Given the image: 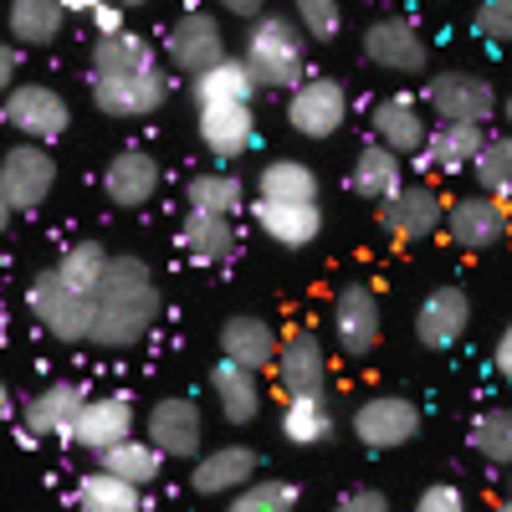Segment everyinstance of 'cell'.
Listing matches in <instances>:
<instances>
[{"instance_id": "obj_1", "label": "cell", "mask_w": 512, "mask_h": 512, "mask_svg": "<svg viewBox=\"0 0 512 512\" xmlns=\"http://www.w3.org/2000/svg\"><path fill=\"white\" fill-rule=\"evenodd\" d=\"M159 318V282L144 256H108L103 282L93 292V328L88 344L98 349H134Z\"/></svg>"}, {"instance_id": "obj_2", "label": "cell", "mask_w": 512, "mask_h": 512, "mask_svg": "<svg viewBox=\"0 0 512 512\" xmlns=\"http://www.w3.org/2000/svg\"><path fill=\"white\" fill-rule=\"evenodd\" d=\"M303 57H308L303 52V31H297L287 16L251 21L246 57H241L251 82H262V88H297V82H303Z\"/></svg>"}, {"instance_id": "obj_3", "label": "cell", "mask_w": 512, "mask_h": 512, "mask_svg": "<svg viewBox=\"0 0 512 512\" xmlns=\"http://www.w3.org/2000/svg\"><path fill=\"white\" fill-rule=\"evenodd\" d=\"M26 303H31L36 323L47 328V333L57 338V344H88V328H93V297L67 292V287L52 277V267L31 277Z\"/></svg>"}, {"instance_id": "obj_4", "label": "cell", "mask_w": 512, "mask_h": 512, "mask_svg": "<svg viewBox=\"0 0 512 512\" xmlns=\"http://www.w3.org/2000/svg\"><path fill=\"white\" fill-rule=\"evenodd\" d=\"M6 123L16 128V134H26V144H41L47 149L52 139L67 134V98L57 88H41V82H21V88L6 93Z\"/></svg>"}, {"instance_id": "obj_5", "label": "cell", "mask_w": 512, "mask_h": 512, "mask_svg": "<svg viewBox=\"0 0 512 512\" xmlns=\"http://www.w3.org/2000/svg\"><path fill=\"white\" fill-rule=\"evenodd\" d=\"M354 436L369 451H395L420 436V405L405 395H369L354 410Z\"/></svg>"}, {"instance_id": "obj_6", "label": "cell", "mask_w": 512, "mask_h": 512, "mask_svg": "<svg viewBox=\"0 0 512 512\" xmlns=\"http://www.w3.org/2000/svg\"><path fill=\"white\" fill-rule=\"evenodd\" d=\"M349 118V93L338 77H313V82H297L292 103H287V123L297 128L303 139H333Z\"/></svg>"}, {"instance_id": "obj_7", "label": "cell", "mask_w": 512, "mask_h": 512, "mask_svg": "<svg viewBox=\"0 0 512 512\" xmlns=\"http://www.w3.org/2000/svg\"><path fill=\"white\" fill-rule=\"evenodd\" d=\"M57 185V164L41 144H16L0 159V200L6 210H36Z\"/></svg>"}, {"instance_id": "obj_8", "label": "cell", "mask_w": 512, "mask_h": 512, "mask_svg": "<svg viewBox=\"0 0 512 512\" xmlns=\"http://www.w3.org/2000/svg\"><path fill=\"white\" fill-rule=\"evenodd\" d=\"M379 226L395 241H425L446 226V195L431 185H405L400 195H390L379 205Z\"/></svg>"}, {"instance_id": "obj_9", "label": "cell", "mask_w": 512, "mask_h": 512, "mask_svg": "<svg viewBox=\"0 0 512 512\" xmlns=\"http://www.w3.org/2000/svg\"><path fill=\"white\" fill-rule=\"evenodd\" d=\"M431 108L441 113V123H472L482 128L492 113H497V93L482 72H441L431 82Z\"/></svg>"}, {"instance_id": "obj_10", "label": "cell", "mask_w": 512, "mask_h": 512, "mask_svg": "<svg viewBox=\"0 0 512 512\" xmlns=\"http://www.w3.org/2000/svg\"><path fill=\"white\" fill-rule=\"evenodd\" d=\"M272 369H277V384H282L287 400H313V395H323V384H328V354H323V344L313 333L282 338Z\"/></svg>"}, {"instance_id": "obj_11", "label": "cell", "mask_w": 512, "mask_h": 512, "mask_svg": "<svg viewBox=\"0 0 512 512\" xmlns=\"http://www.w3.org/2000/svg\"><path fill=\"white\" fill-rule=\"evenodd\" d=\"M164 47H169V62H175L180 72H190V77H200V72H210V67L226 62V36H221L216 16H205V11L180 16L175 26H169Z\"/></svg>"}, {"instance_id": "obj_12", "label": "cell", "mask_w": 512, "mask_h": 512, "mask_svg": "<svg viewBox=\"0 0 512 512\" xmlns=\"http://www.w3.org/2000/svg\"><path fill=\"white\" fill-rule=\"evenodd\" d=\"M82 405H88V390H82V384H72V379H57V384H47V390H36V395L26 400L21 420H26V431H31V436L72 441Z\"/></svg>"}, {"instance_id": "obj_13", "label": "cell", "mask_w": 512, "mask_h": 512, "mask_svg": "<svg viewBox=\"0 0 512 512\" xmlns=\"http://www.w3.org/2000/svg\"><path fill=\"white\" fill-rule=\"evenodd\" d=\"M333 338L349 359L374 354V344H379V297L364 282H354V287H344L333 297Z\"/></svg>"}, {"instance_id": "obj_14", "label": "cell", "mask_w": 512, "mask_h": 512, "mask_svg": "<svg viewBox=\"0 0 512 512\" xmlns=\"http://www.w3.org/2000/svg\"><path fill=\"white\" fill-rule=\"evenodd\" d=\"M72 441L82 451H98V456L113 451V446H123V441H134V400H128V395L88 400V405H82V415H77Z\"/></svg>"}, {"instance_id": "obj_15", "label": "cell", "mask_w": 512, "mask_h": 512, "mask_svg": "<svg viewBox=\"0 0 512 512\" xmlns=\"http://www.w3.org/2000/svg\"><path fill=\"white\" fill-rule=\"evenodd\" d=\"M169 82L164 72H134V77H93V103L108 113V118H144L164 103Z\"/></svg>"}, {"instance_id": "obj_16", "label": "cell", "mask_w": 512, "mask_h": 512, "mask_svg": "<svg viewBox=\"0 0 512 512\" xmlns=\"http://www.w3.org/2000/svg\"><path fill=\"white\" fill-rule=\"evenodd\" d=\"M466 323H472V297L461 287H436L415 313V338H420V349H451L461 344Z\"/></svg>"}, {"instance_id": "obj_17", "label": "cell", "mask_w": 512, "mask_h": 512, "mask_svg": "<svg viewBox=\"0 0 512 512\" xmlns=\"http://www.w3.org/2000/svg\"><path fill=\"white\" fill-rule=\"evenodd\" d=\"M277 344H282L277 328H272L267 318H256V313H236V318L221 323V359L236 364V369H246V374L272 369Z\"/></svg>"}, {"instance_id": "obj_18", "label": "cell", "mask_w": 512, "mask_h": 512, "mask_svg": "<svg viewBox=\"0 0 512 512\" xmlns=\"http://www.w3.org/2000/svg\"><path fill=\"white\" fill-rule=\"evenodd\" d=\"M364 57L384 72H420L425 67V41L405 16H384L364 31Z\"/></svg>"}, {"instance_id": "obj_19", "label": "cell", "mask_w": 512, "mask_h": 512, "mask_svg": "<svg viewBox=\"0 0 512 512\" xmlns=\"http://www.w3.org/2000/svg\"><path fill=\"white\" fill-rule=\"evenodd\" d=\"M200 436H205V425H200V405L195 400H159L149 410V446L159 456H195L200 451Z\"/></svg>"}, {"instance_id": "obj_20", "label": "cell", "mask_w": 512, "mask_h": 512, "mask_svg": "<svg viewBox=\"0 0 512 512\" xmlns=\"http://www.w3.org/2000/svg\"><path fill=\"white\" fill-rule=\"evenodd\" d=\"M446 226L466 251H487L502 241L507 231V205L487 200V195H466V200H446Z\"/></svg>"}, {"instance_id": "obj_21", "label": "cell", "mask_w": 512, "mask_h": 512, "mask_svg": "<svg viewBox=\"0 0 512 512\" xmlns=\"http://www.w3.org/2000/svg\"><path fill=\"white\" fill-rule=\"evenodd\" d=\"M482 128L472 123H436V128H425V144H420V169H436V175H461L466 164L477 159L482 149Z\"/></svg>"}, {"instance_id": "obj_22", "label": "cell", "mask_w": 512, "mask_h": 512, "mask_svg": "<svg viewBox=\"0 0 512 512\" xmlns=\"http://www.w3.org/2000/svg\"><path fill=\"white\" fill-rule=\"evenodd\" d=\"M195 128H200V144L216 154V159H236L251 149V134H256V118L246 103H216V108H200L195 113Z\"/></svg>"}, {"instance_id": "obj_23", "label": "cell", "mask_w": 512, "mask_h": 512, "mask_svg": "<svg viewBox=\"0 0 512 512\" xmlns=\"http://www.w3.org/2000/svg\"><path fill=\"white\" fill-rule=\"evenodd\" d=\"M374 144L390 149L395 159L405 154H420L425 144V118H420V103L395 93V98H379L374 103Z\"/></svg>"}, {"instance_id": "obj_24", "label": "cell", "mask_w": 512, "mask_h": 512, "mask_svg": "<svg viewBox=\"0 0 512 512\" xmlns=\"http://www.w3.org/2000/svg\"><path fill=\"white\" fill-rule=\"evenodd\" d=\"M103 190H108V200L123 205V210L149 205V200L159 195V164H154V154H144V149H123V154L108 164Z\"/></svg>"}, {"instance_id": "obj_25", "label": "cell", "mask_w": 512, "mask_h": 512, "mask_svg": "<svg viewBox=\"0 0 512 512\" xmlns=\"http://www.w3.org/2000/svg\"><path fill=\"white\" fill-rule=\"evenodd\" d=\"M246 482H256V451L251 446H216V451H205L195 461V477L190 487L205 492V497H216V492H241Z\"/></svg>"}, {"instance_id": "obj_26", "label": "cell", "mask_w": 512, "mask_h": 512, "mask_svg": "<svg viewBox=\"0 0 512 512\" xmlns=\"http://www.w3.org/2000/svg\"><path fill=\"white\" fill-rule=\"evenodd\" d=\"M251 210H256V226H262L277 246H287V251L313 246L318 231H323V210L318 205H267V200H256Z\"/></svg>"}, {"instance_id": "obj_27", "label": "cell", "mask_w": 512, "mask_h": 512, "mask_svg": "<svg viewBox=\"0 0 512 512\" xmlns=\"http://www.w3.org/2000/svg\"><path fill=\"white\" fill-rule=\"evenodd\" d=\"M349 185H354V195H364V200L384 205L390 195H400V190H405V159H395L390 149H379V144H364V149H359V159H354Z\"/></svg>"}, {"instance_id": "obj_28", "label": "cell", "mask_w": 512, "mask_h": 512, "mask_svg": "<svg viewBox=\"0 0 512 512\" xmlns=\"http://www.w3.org/2000/svg\"><path fill=\"white\" fill-rule=\"evenodd\" d=\"M256 195L267 205H318V175L303 159H272L256 175Z\"/></svg>"}, {"instance_id": "obj_29", "label": "cell", "mask_w": 512, "mask_h": 512, "mask_svg": "<svg viewBox=\"0 0 512 512\" xmlns=\"http://www.w3.org/2000/svg\"><path fill=\"white\" fill-rule=\"evenodd\" d=\"M134 72H154V47L139 31H118L93 41V77H134Z\"/></svg>"}, {"instance_id": "obj_30", "label": "cell", "mask_w": 512, "mask_h": 512, "mask_svg": "<svg viewBox=\"0 0 512 512\" xmlns=\"http://www.w3.org/2000/svg\"><path fill=\"white\" fill-rule=\"evenodd\" d=\"M210 390H216V405L231 425H251L256 410H262V384H256V374H246L226 359L210 369Z\"/></svg>"}, {"instance_id": "obj_31", "label": "cell", "mask_w": 512, "mask_h": 512, "mask_svg": "<svg viewBox=\"0 0 512 512\" xmlns=\"http://www.w3.org/2000/svg\"><path fill=\"white\" fill-rule=\"evenodd\" d=\"M180 246H185L190 262L216 267V262H226V256L236 251V231H231L226 216H200V210H190L185 226H180Z\"/></svg>"}, {"instance_id": "obj_32", "label": "cell", "mask_w": 512, "mask_h": 512, "mask_svg": "<svg viewBox=\"0 0 512 512\" xmlns=\"http://www.w3.org/2000/svg\"><path fill=\"white\" fill-rule=\"evenodd\" d=\"M6 26L26 47H52L67 26V6H57V0H16L6 11Z\"/></svg>"}, {"instance_id": "obj_33", "label": "cell", "mask_w": 512, "mask_h": 512, "mask_svg": "<svg viewBox=\"0 0 512 512\" xmlns=\"http://www.w3.org/2000/svg\"><path fill=\"white\" fill-rule=\"evenodd\" d=\"M103 466L98 472H108V477H118V482H128V487H149V482H159V472H164V456L149 446V441H123V446H113V451H103L98 456Z\"/></svg>"}, {"instance_id": "obj_34", "label": "cell", "mask_w": 512, "mask_h": 512, "mask_svg": "<svg viewBox=\"0 0 512 512\" xmlns=\"http://www.w3.org/2000/svg\"><path fill=\"white\" fill-rule=\"evenodd\" d=\"M103 267H108V251H103L98 241H77V246L62 251V262L52 267V277H57L67 292H77V297H93L98 282H103Z\"/></svg>"}, {"instance_id": "obj_35", "label": "cell", "mask_w": 512, "mask_h": 512, "mask_svg": "<svg viewBox=\"0 0 512 512\" xmlns=\"http://www.w3.org/2000/svg\"><path fill=\"white\" fill-rule=\"evenodd\" d=\"M251 93H256V82H251V72L241 67V62H221V67H210V72H200L195 77V103L200 108H216V103H246L251 108Z\"/></svg>"}, {"instance_id": "obj_36", "label": "cell", "mask_w": 512, "mask_h": 512, "mask_svg": "<svg viewBox=\"0 0 512 512\" xmlns=\"http://www.w3.org/2000/svg\"><path fill=\"white\" fill-rule=\"evenodd\" d=\"M185 200H190V210H200V216H226L231 221L236 210H241V200H246V190H241L236 175H226V169H210V175H195L190 180Z\"/></svg>"}, {"instance_id": "obj_37", "label": "cell", "mask_w": 512, "mask_h": 512, "mask_svg": "<svg viewBox=\"0 0 512 512\" xmlns=\"http://www.w3.org/2000/svg\"><path fill=\"white\" fill-rule=\"evenodd\" d=\"M282 436H287L292 446H323V441L333 436V410H328V400H323V395H313V400H287V410H282Z\"/></svg>"}, {"instance_id": "obj_38", "label": "cell", "mask_w": 512, "mask_h": 512, "mask_svg": "<svg viewBox=\"0 0 512 512\" xmlns=\"http://www.w3.org/2000/svg\"><path fill=\"white\" fill-rule=\"evenodd\" d=\"M139 507H144V492L108 472H93L77 482V512H139Z\"/></svg>"}, {"instance_id": "obj_39", "label": "cell", "mask_w": 512, "mask_h": 512, "mask_svg": "<svg viewBox=\"0 0 512 512\" xmlns=\"http://www.w3.org/2000/svg\"><path fill=\"white\" fill-rule=\"evenodd\" d=\"M477 175V185L487 190V200H497V205H507V195H512V144L497 134V139H482V149H477V159L466 164Z\"/></svg>"}, {"instance_id": "obj_40", "label": "cell", "mask_w": 512, "mask_h": 512, "mask_svg": "<svg viewBox=\"0 0 512 512\" xmlns=\"http://www.w3.org/2000/svg\"><path fill=\"white\" fill-rule=\"evenodd\" d=\"M297 482H282V477H256V482H246L236 497H231V507L226 512H292L297 507Z\"/></svg>"}, {"instance_id": "obj_41", "label": "cell", "mask_w": 512, "mask_h": 512, "mask_svg": "<svg viewBox=\"0 0 512 512\" xmlns=\"http://www.w3.org/2000/svg\"><path fill=\"white\" fill-rule=\"evenodd\" d=\"M472 451H482L492 466H507V456H512V415L507 410H482L472 420Z\"/></svg>"}, {"instance_id": "obj_42", "label": "cell", "mask_w": 512, "mask_h": 512, "mask_svg": "<svg viewBox=\"0 0 512 512\" xmlns=\"http://www.w3.org/2000/svg\"><path fill=\"white\" fill-rule=\"evenodd\" d=\"M297 26H303V41H333L344 26V11L333 0H297Z\"/></svg>"}, {"instance_id": "obj_43", "label": "cell", "mask_w": 512, "mask_h": 512, "mask_svg": "<svg viewBox=\"0 0 512 512\" xmlns=\"http://www.w3.org/2000/svg\"><path fill=\"white\" fill-rule=\"evenodd\" d=\"M472 31L482 41H507L512 36V0H482L472 16Z\"/></svg>"}, {"instance_id": "obj_44", "label": "cell", "mask_w": 512, "mask_h": 512, "mask_svg": "<svg viewBox=\"0 0 512 512\" xmlns=\"http://www.w3.org/2000/svg\"><path fill=\"white\" fill-rule=\"evenodd\" d=\"M415 512H466V497L451 487V482H436V487H425Z\"/></svg>"}, {"instance_id": "obj_45", "label": "cell", "mask_w": 512, "mask_h": 512, "mask_svg": "<svg viewBox=\"0 0 512 512\" xmlns=\"http://www.w3.org/2000/svg\"><path fill=\"white\" fill-rule=\"evenodd\" d=\"M333 512H390V502H384V492H374V487H354L349 497H338Z\"/></svg>"}, {"instance_id": "obj_46", "label": "cell", "mask_w": 512, "mask_h": 512, "mask_svg": "<svg viewBox=\"0 0 512 512\" xmlns=\"http://www.w3.org/2000/svg\"><path fill=\"white\" fill-rule=\"evenodd\" d=\"M77 16H88V21H93L98 41H103V36H118V31H123V11H118V6H77Z\"/></svg>"}, {"instance_id": "obj_47", "label": "cell", "mask_w": 512, "mask_h": 512, "mask_svg": "<svg viewBox=\"0 0 512 512\" xmlns=\"http://www.w3.org/2000/svg\"><path fill=\"white\" fill-rule=\"evenodd\" d=\"M16 72H21V57H16V47H6V41H0V98L11 93Z\"/></svg>"}, {"instance_id": "obj_48", "label": "cell", "mask_w": 512, "mask_h": 512, "mask_svg": "<svg viewBox=\"0 0 512 512\" xmlns=\"http://www.w3.org/2000/svg\"><path fill=\"white\" fill-rule=\"evenodd\" d=\"M492 364H497L502 374L512 369V333H507V328H502V338H497V349H492Z\"/></svg>"}, {"instance_id": "obj_49", "label": "cell", "mask_w": 512, "mask_h": 512, "mask_svg": "<svg viewBox=\"0 0 512 512\" xmlns=\"http://www.w3.org/2000/svg\"><path fill=\"white\" fill-rule=\"evenodd\" d=\"M231 11H236L241 21H262V6H256V0H231Z\"/></svg>"}, {"instance_id": "obj_50", "label": "cell", "mask_w": 512, "mask_h": 512, "mask_svg": "<svg viewBox=\"0 0 512 512\" xmlns=\"http://www.w3.org/2000/svg\"><path fill=\"white\" fill-rule=\"evenodd\" d=\"M6 221H11V210H6V200H0V231H6Z\"/></svg>"}, {"instance_id": "obj_51", "label": "cell", "mask_w": 512, "mask_h": 512, "mask_svg": "<svg viewBox=\"0 0 512 512\" xmlns=\"http://www.w3.org/2000/svg\"><path fill=\"white\" fill-rule=\"evenodd\" d=\"M0 410H6V384H0Z\"/></svg>"}, {"instance_id": "obj_52", "label": "cell", "mask_w": 512, "mask_h": 512, "mask_svg": "<svg viewBox=\"0 0 512 512\" xmlns=\"http://www.w3.org/2000/svg\"><path fill=\"white\" fill-rule=\"evenodd\" d=\"M492 512H512V507H507V502H497V507H492Z\"/></svg>"}]
</instances>
